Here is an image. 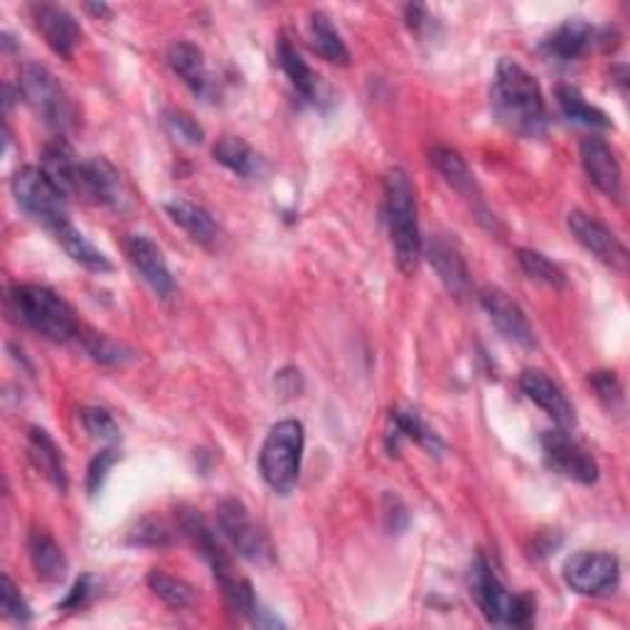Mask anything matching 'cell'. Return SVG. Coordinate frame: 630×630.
Here are the masks:
<instances>
[{"instance_id":"25","label":"cell","mask_w":630,"mask_h":630,"mask_svg":"<svg viewBox=\"0 0 630 630\" xmlns=\"http://www.w3.org/2000/svg\"><path fill=\"white\" fill-rule=\"evenodd\" d=\"M215 160L229 168L239 178H259L264 173V160L256 150L239 136H222L215 144Z\"/></svg>"},{"instance_id":"29","label":"cell","mask_w":630,"mask_h":630,"mask_svg":"<svg viewBox=\"0 0 630 630\" xmlns=\"http://www.w3.org/2000/svg\"><path fill=\"white\" fill-rule=\"evenodd\" d=\"M276 57H278V65H282L284 69V75L288 77V81L294 85L298 95L303 99L315 101V97H318V77L313 75V69L306 65V60H303L288 38L278 40Z\"/></svg>"},{"instance_id":"23","label":"cell","mask_w":630,"mask_h":630,"mask_svg":"<svg viewBox=\"0 0 630 630\" xmlns=\"http://www.w3.org/2000/svg\"><path fill=\"white\" fill-rule=\"evenodd\" d=\"M168 65L173 72L195 91V95H200V97L207 95V89H209L207 62H205L203 50L197 48V45L188 40L173 42L168 50Z\"/></svg>"},{"instance_id":"1","label":"cell","mask_w":630,"mask_h":630,"mask_svg":"<svg viewBox=\"0 0 630 630\" xmlns=\"http://www.w3.org/2000/svg\"><path fill=\"white\" fill-rule=\"evenodd\" d=\"M495 119L522 138H540L547 131V104L537 79L515 60H500L490 89Z\"/></svg>"},{"instance_id":"36","label":"cell","mask_w":630,"mask_h":630,"mask_svg":"<svg viewBox=\"0 0 630 630\" xmlns=\"http://www.w3.org/2000/svg\"><path fill=\"white\" fill-rule=\"evenodd\" d=\"M163 121H166V128L168 131L175 136V138H180V141L185 144H203V138H205V131L200 128V124H197L193 116H188L185 111H178V109H168L166 114H163Z\"/></svg>"},{"instance_id":"40","label":"cell","mask_w":630,"mask_h":630,"mask_svg":"<svg viewBox=\"0 0 630 630\" xmlns=\"http://www.w3.org/2000/svg\"><path fill=\"white\" fill-rule=\"evenodd\" d=\"M134 542L163 547L170 542V532L160 520H144V522H138V530L134 532Z\"/></svg>"},{"instance_id":"38","label":"cell","mask_w":630,"mask_h":630,"mask_svg":"<svg viewBox=\"0 0 630 630\" xmlns=\"http://www.w3.org/2000/svg\"><path fill=\"white\" fill-rule=\"evenodd\" d=\"M3 616L16 623H28L32 618L30 606L26 603V599H22V593L18 591L13 579L8 574L3 577Z\"/></svg>"},{"instance_id":"19","label":"cell","mask_w":630,"mask_h":630,"mask_svg":"<svg viewBox=\"0 0 630 630\" xmlns=\"http://www.w3.org/2000/svg\"><path fill=\"white\" fill-rule=\"evenodd\" d=\"M81 163H85V158H79L75 154V148L69 146L65 138H55V141L45 146L42 150L40 168L48 173V178L60 188L65 197H77Z\"/></svg>"},{"instance_id":"6","label":"cell","mask_w":630,"mask_h":630,"mask_svg":"<svg viewBox=\"0 0 630 630\" xmlns=\"http://www.w3.org/2000/svg\"><path fill=\"white\" fill-rule=\"evenodd\" d=\"M20 95L26 99L28 107L40 116L42 124H48L55 131H67L75 126L77 109L72 97L60 85L48 67L42 65H26L20 69Z\"/></svg>"},{"instance_id":"33","label":"cell","mask_w":630,"mask_h":630,"mask_svg":"<svg viewBox=\"0 0 630 630\" xmlns=\"http://www.w3.org/2000/svg\"><path fill=\"white\" fill-rule=\"evenodd\" d=\"M148 587L156 593L160 601H166L173 609H185L195 601V591L190 583H185L183 579H175L166 571H150L148 574Z\"/></svg>"},{"instance_id":"7","label":"cell","mask_w":630,"mask_h":630,"mask_svg":"<svg viewBox=\"0 0 630 630\" xmlns=\"http://www.w3.org/2000/svg\"><path fill=\"white\" fill-rule=\"evenodd\" d=\"M13 195L16 203L26 215H30L38 225H42L48 232H52L57 225H62L67 215V197L60 193V188L48 178V173L42 168H20L13 178Z\"/></svg>"},{"instance_id":"17","label":"cell","mask_w":630,"mask_h":630,"mask_svg":"<svg viewBox=\"0 0 630 630\" xmlns=\"http://www.w3.org/2000/svg\"><path fill=\"white\" fill-rule=\"evenodd\" d=\"M126 254L128 262L134 264V268L141 274L144 282L156 291L158 296H170L173 294V276L166 256H163L158 244L146 237V235H131L126 239Z\"/></svg>"},{"instance_id":"30","label":"cell","mask_w":630,"mask_h":630,"mask_svg":"<svg viewBox=\"0 0 630 630\" xmlns=\"http://www.w3.org/2000/svg\"><path fill=\"white\" fill-rule=\"evenodd\" d=\"M308 32H311L313 50L318 52L325 62H331V65H347L350 62V52L345 48L341 32L335 30V26H333L328 16H323V13H318V10H315V13L311 16Z\"/></svg>"},{"instance_id":"37","label":"cell","mask_w":630,"mask_h":630,"mask_svg":"<svg viewBox=\"0 0 630 630\" xmlns=\"http://www.w3.org/2000/svg\"><path fill=\"white\" fill-rule=\"evenodd\" d=\"M81 424L89 431L91 436L99 441H116L119 439V426H116L114 416L97 406H89V410L81 412Z\"/></svg>"},{"instance_id":"26","label":"cell","mask_w":630,"mask_h":630,"mask_svg":"<svg viewBox=\"0 0 630 630\" xmlns=\"http://www.w3.org/2000/svg\"><path fill=\"white\" fill-rule=\"evenodd\" d=\"M402 439L414 441V443H419V446H424L431 453V456H434V453H439L443 449L441 439L422 422V416H419L412 410H396V412H392V429H390V434H387L390 451L400 449Z\"/></svg>"},{"instance_id":"21","label":"cell","mask_w":630,"mask_h":630,"mask_svg":"<svg viewBox=\"0 0 630 630\" xmlns=\"http://www.w3.org/2000/svg\"><path fill=\"white\" fill-rule=\"evenodd\" d=\"M591 40H593V28L587 20L574 18V20H567L564 26H559L550 38L544 40L542 52L547 57H552V60L571 62L589 50Z\"/></svg>"},{"instance_id":"20","label":"cell","mask_w":630,"mask_h":630,"mask_svg":"<svg viewBox=\"0 0 630 630\" xmlns=\"http://www.w3.org/2000/svg\"><path fill=\"white\" fill-rule=\"evenodd\" d=\"M166 213L175 225L188 232L193 242L203 244V247H215L217 244L219 225L203 205L185 200V197H175V200L166 203Z\"/></svg>"},{"instance_id":"10","label":"cell","mask_w":630,"mask_h":630,"mask_svg":"<svg viewBox=\"0 0 630 630\" xmlns=\"http://www.w3.org/2000/svg\"><path fill=\"white\" fill-rule=\"evenodd\" d=\"M621 564L609 552H579L567 559L564 581L581 597H606L618 587Z\"/></svg>"},{"instance_id":"14","label":"cell","mask_w":630,"mask_h":630,"mask_svg":"<svg viewBox=\"0 0 630 630\" xmlns=\"http://www.w3.org/2000/svg\"><path fill=\"white\" fill-rule=\"evenodd\" d=\"M520 390L530 402H534L542 412H547V416H550L559 429L577 426L574 406H571V402L567 400L562 387H559L554 380L547 377L544 372L524 370L520 375Z\"/></svg>"},{"instance_id":"39","label":"cell","mask_w":630,"mask_h":630,"mask_svg":"<svg viewBox=\"0 0 630 630\" xmlns=\"http://www.w3.org/2000/svg\"><path fill=\"white\" fill-rule=\"evenodd\" d=\"M116 461H119V453L111 451V449L101 451L99 456H97L95 461H91L89 473H87V490H89V495H97V493H99L104 481H107V475H109V471L114 469Z\"/></svg>"},{"instance_id":"4","label":"cell","mask_w":630,"mask_h":630,"mask_svg":"<svg viewBox=\"0 0 630 630\" xmlns=\"http://www.w3.org/2000/svg\"><path fill=\"white\" fill-rule=\"evenodd\" d=\"M471 593L490 623L524 628L534 621V601L510 593L483 554H478L471 567Z\"/></svg>"},{"instance_id":"18","label":"cell","mask_w":630,"mask_h":630,"mask_svg":"<svg viewBox=\"0 0 630 630\" xmlns=\"http://www.w3.org/2000/svg\"><path fill=\"white\" fill-rule=\"evenodd\" d=\"M426 256H429L431 266H434V272L439 274L441 284L449 288L451 296H456V298L469 296V291H471L469 266H465L461 252L453 247L449 239H443V237L431 239L426 247Z\"/></svg>"},{"instance_id":"15","label":"cell","mask_w":630,"mask_h":630,"mask_svg":"<svg viewBox=\"0 0 630 630\" xmlns=\"http://www.w3.org/2000/svg\"><path fill=\"white\" fill-rule=\"evenodd\" d=\"M581 166L587 170L589 180L597 185V190H601L606 197H611V200H621L623 175L609 144L601 141V138H583Z\"/></svg>"},{"instance_id":"5","label":"cell","mask_w":630,"mask_h":630,"mask_svg":"<svg viewBox=\"0 0 630 630\" xmlns=\"http://www.w3.org/2000/svg\"><path fill=\"white\" fill-rule=\"evenodd\" d=\"M303 443H306V434H303V424L296 419L278 422L268 431L259 453V469L266 485L276 493L294 490L301 473Z\"/></svg>"},{"instance_id":"22","label":"cell","mask_w":630,"mask_h":630,"mask_svg":"<svg viewBox=\"0 0 630 630\" xmlns=\"http://www.w3.org/2000/svg\"><path fill=\"white\" fill-rule=\"evenodd\" d=\"M28 453H30V461L35 463V469H38L48 481L65 493L67 490V469H65V459H62V451L57 443L52 441V436L48 434L45 429L32 426L30 434H28Z\"/></svg>"},{"instance_id":"12","label":"cell","mask_w":630,"mask_h":630,"mask_svg":"<svg viewBox=\"0 0 630 630\" xmlns=\"http://www.w3.org/2000/svg\"><path fill=\"white\" fill-rule=\"evenodd\" d=\"M77 197L91 205H107V207H124L126 205V190L121 183V175L109 160L104 158H87L81 163Z\"/></svg>"},{"instance_id":"13","label":"cell","mask_w":630,"mask_h":630,"mask_svg":"<svg viewBox=\"0 0 630 630\" xmlns=\"http://www.w3.org/2000/svg\"><path fill=\"white\" fill-rule=\"evenodd\" d=\"M481 306L488 313L490 323L495 325L505 341L515 343L520 347L534 345V331L528 321V315L512 301L505 291L500 288H483L481 291Z\"/></svg>"},{"instance_id":"34","label":"cell","mask_w":630,"mask_h":630,"mask_svg":"<svg viewBox=\"0 0 630 630\" xmlns=\"http://www.w3.org/2000/svg\"><path fill=\"white\" fill-rule=\"evenodd\" d=\"M79 343L85 345L87 353L95 357L97 363H104V365H124L134 357V353L126 345L111 341V337H107V335L91 333V331H85V328H81Z\"/></svg>"},{"instance_id":"16","label":"cell","mask_w":630,"mask_h":630,"mask_svg":"<svg viewBox=\"0 0 630 630\" xmlns=\"http://www.w3.org/2000/svg\"><path fill=\"white\" fill-rule=\"evenodd\" d=\"M32 16H35V26H38L40 35L45 38V42L50 45L52 52L69 60L81 40V28L77 18L69 13L67 8L55 3L35 6Z\"/></svg>"},{"instance_id":"9","label":"cell","mask_w":630,"mask_h":630,"mask_svg":"<svg viewBox=\"0 0 630 630\" xmlns=\"http://www.w3.org/2000/svg\"><path fill=\"white\" fill-rule=\"evenodd\" d=\"M540 441L544 461L554 473L581 485H593L599 481V463L593 461L591 453L579 441L567 434V429L544 431Z\"/></svg>"},{"instance_id":"3","label":"cell","mask_w":630,"mask_h":630,"mask_svg":"<svg viewBox=\"0 0 630 630\" xmlns=\"http://www.w3.org/2000/svg\"><path fill=\"white\" fill-rule=\"evenodd\" d=\"M10 308L18 315L22 325H28L30 331L40 333L52 343H69L79 341L81 335V323L77 321L75 308L69 303L55 294L48 286L38 284H22L10 288Z\"/></svg>"},{"instance_id":"43","label":"cell","mask_w":630,"mask_h":630,"mask_svg":"<svg viewBox=\"0 0 630 630\" xmlns=\"http://www.w3.org/2000/svg\"><path fill=\"white\" fill-rule=\"evenodd\" d=\"M424 16H426L424 6H410V8H406V22H410L412 30H419V28L424 26Z\"/></svg>"},{"instance_id":"24","label":"cell","mask_w":630,"mask_h":630,"mask_svg":"<svg viewBox=\"0 0 630 630\" xmlns=\"http://www.w3.org/2000/svg\"><path fill=\"white\" fill-rule=\"evenodd\" d=\"M50 235L62 244V249L72 256L77 264H81L89 272L97 274H107L111 272V262L107 259V254L99 252L95 244H91L81 232L72 225V219H65L62 225H57Z\"/></svg>"},{"instance_id":"35","label":"cell","mask_w":630,"mask_h":630,"mask_svg":"<svg viewBox=\"0 0 630 630\" xmlns=\"http://www.w3.org/2000/svg\"><path fill=\"white\" fill-rule=\"evenodd\" d=\"M589 382L606 410L609 412L623 410V387H621V382H618L616 372H593Z\"/></svg>"},{"instance_id":"27","label":"cell","mask_w":630,"mask_h":630,"mask_svg":"<svg viewBox=\"0 0 630 630\" xmlns=\"http://www.w3.org/2000/svg\"><path fill=\"white\" fill-rule=\"evenodd\" d=\"M431 163H434L436 170L443 175V180H446L453 190H459L463 197H469V200H478V197H481L473 173L469 166H465V160L461 158L459 150L436 146L431 150Z\"/></svg>"},{"instance_id":"44","label":"cell","mask_w":630,"mask_h":630,"mask_svg":"<svg viewBox=\"0 0 630 630\" xmlns=\"http://www.w3.org/2000/svg\"><path fill=\"white\" fill-rule=\"evenodd\" d=\"M87 10H89V13L104 16V18H109V16H111V8H109V6H104V3H99V6H87Z\"/></svg>"},{"instance_id":"42","label":"cell","mask_w":630,"mask_h":630,"mask_svg":"<svg viewBox=\"0 0 630 630\" xmlns=\"http://www.w3.org/2000/svg\"><path fill=\"white\" fill-rule=\"evenodd\" d=\"M91 593H95V587H91V577H81L75 589L69 591V597L62 601V609H81L89 599Z\"/></svg>"},{"instance_id":"32","label":"cell","mask_w":630,"mask_h":630,"mask_svg":"<svg viewBox=\"0 0 630 630\" xmlns=\"http://www.w3.org/2000/svg\"><path fill=\"white\" fill-rule=\"evenodd\" d=\"M518 264H520L522 272L532 278V282H540V284L552 286V288H564L567 286V274L540 252L518 249Z\"/></svg>"},{"instance_id":"11","label":"cell","mask_w":630,"mask_h":630,"mask_svg":"<svg viewBox=\"0 0 630 630\" xmlns=\"http://www.w3.org/2000/svg\"><path fill=\"white\" fill-rule=\"evenodd\" d=\"M569 229L581 247L597 256L599 262L611 266L618 274L628 272L630 254L626 244L618 239L603 222H599L593 215L581 213V209H574V213L569 215Z\"/></svg>"},{"instance_id":"2","label":"cell","mask_w":630,"mask_h":630,"mask_svg":"<svg viewBox=\"0 0 630 630\" xmlns=\"http://www.w3.org/2000/svg\"><path fill=\"white\" fill-rule=\"evenodd\" d=\"M384 215H387L396 264L404 274H414L424 244L422 229H419L416 190L402 168H392L384 178Z\"/></svg>"},{"instance_id":"28","label":"cell","mask_w":630,"mask_h":630,"mask_svg":"<svg viewBox=\"0 0 630 630\" xmlns=\"http://www.w3.org/2000/svg\"><path fill=\"white\" fill-rule=\"evenodd\" d=\"M30 562L42 581H62L67 574V557L50 534L35 530L28 540Z\"/></svg>"},{"instance_id":"41","label":"cell","mask_w":630,"mask_h":630,"mask_svg":"<svg viewBox=\"0 0 630 630\" xmlns=\"http://www.w3.org/2000/svg\"><path fill=\"white\" fill-rule=\"evenodd\" d=\"M384 522H387L390 532H402L410 524V512H406L402 498L387 493L384 495Z\"/></svg>"},{"instance_id":"31","label":"cell","mask_w":630,"mask_h":630,"mask_svg":"<svg viewBox=\"0 0 630 630\" xmlns=\"http://www.w3.org/2000/svg\"><path fill=\"white\" fill-rule=\"evenodd\" d=\"M557 101L562 107L564 116L569 121L581 124V126H591V128H611V119L606 116L599 107H593L587 99H583L581 91L571 85H562L557 87Z\"/></svg>"},{"instance_id":"8","label":"cell","mask_w":630,"mask_h":630,"mask_svg":"<svg viewBox=\"0 0 630 630\" xmlns=\"http://www.w3.org/2000/svg\"><path fill=\"white\" fill-rule=\"evenodd\" d=\"M217 524L235 552L252 564L268 567L276 559L274 544L266 532L249 515V510L235 498L222 500L217 505Z\"/></svg>"}]
</instances>
